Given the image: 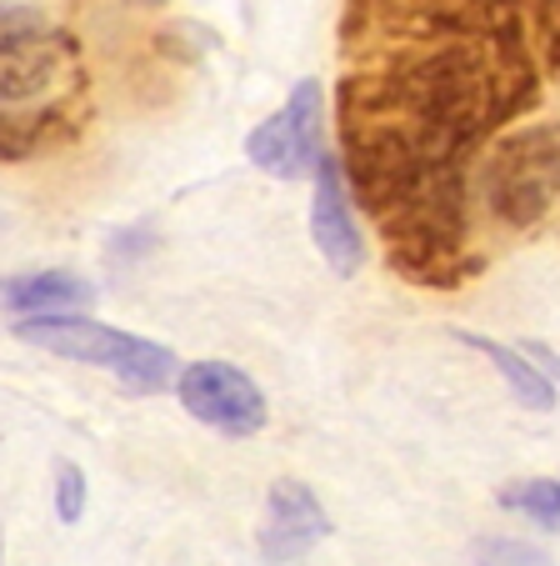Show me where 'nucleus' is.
Listing matches in <instances>:
<instances>
[{
	"label": "nucleus",
	"instance_id": "nucleus-4",
	"mask_svg": "<svg viewBox=\"0 0 560 566\" xmlns=\"http://www.w3.org/2000/svg\"><path fill=\"white\" fill-rule=\"evenodd\" d=\"M320 126H326L320 81H300L286 106L251 130L245 156H251L265 176H275V181H306L320 166Z\"/></svg>",
	"mask_w": 560,
	"mask_h": 566
},
{
	"label": "nucleus",
	"instance_id": "nucleus-3",
	"mask_svg": "<svg viewBox=\"0 0 560 566\" xmlns=\"http://www.w3.org/2000/svg\"><path fill=\"white\" fill-rule=\"evenodd\" d=\"M81 81V41L45 11L0 0V106L55 101Z\"/></svg>",
	"mask_w": 560,
	"mask_h": 566
},
{
	"label": "nucleus",
	"instance_id": "nucleus-9",
	"mask_svg": "<svg viewBox=\"0 0 560 566\" xmlns=\"http://www.w3.org/2000/svg\"><path fill=\"white\" fill-rule=\"evenodd\" d=\"M71 111L55 106V101H45L35 116H6V106H0V160L6 166H15V160H31L35 150L55 146V140L71 136Z\"/></svg>",
	"mask_w": 560,
	"mask_h": 566
},
{
	"label": "nucleus",
	"instance_id": "nucleus-11",
	"mask_svg": "<svg viewBox=\"0 0 560 566\" xmlns=\"http://www.w3.org/2000/svg\"><path fill=\"white\" fill-rule=\"evenodd\" d=\"M500 506L536 516L540 526H560V481H510L500 486Z\"/></svg>",
	"mask_w": 560,
	"mask_h": 566
},
{
	"label": "nucleus",
	"instance_id": "nucleus-12",
	"mask_svg": "<svg viewBox=\"0 0 560 566\" xmlns=\"http://www.w3.org/2000/svg\"><path fill=\"white\" fill-rule=\"evenodd\" d=\"M55 512H61V522H81L85 512V471L75 461L55 467Z\"/></svg>",
	"mask_w": 560,
	"mask_h": 566
},
{
	"label": "nucleus",
	"instance_id": "nucleus-13",
	"mask_svg": "<svg viewBox=\"0 0 560 566\" xmlns=\"http://www.w3.org/2000/svg\"><path fill=\"white\" fill-rule=\"evenodd\" d=\"M536 31H540L546 65L560 71V0H536Z\"/></svg>",
	"mask_w": 560,
	"mask_h": 566
},
{
	"label": "nucleus",
	"instance_id": "nucleus-14",
	"mask_svg": "<svg viewBox=\"0 0 560 566\" xmlns=\"http://www.w3.org/2000/svg\"><path fill=\"white\" fill-rule=\"evenodd\" d=\"M526 356H536V361L546 366L550 376H560V361H556V352H546V346H526Z\"/></svg>",
	"mask_w": 560,
	"mask_h": 566
},
{
	"label": "nucleus",
	"instance_id": "nucleus-2",
	"mask_svg": "<svg viewBox=\"0 0 560 566\" xmlns=\"http://www.w3.org/2000/svg\"><path fill=\"white\" fill-rule=\"evenodd\" d=\"M15 336H21L25 346H41V352H51V356H65V361L101 366V371H110L120 386H130V391H140V396L166 391L170 376H176L170 346L116 332V326H101V321L81 316V311L25 316L21 326H15Z\"/></svg>",
	"mask_w": 560,
	"mask_h": 566
},
{
	"label": "nucleus",
	"instance_id": "nucleus-6",
	"mask_svg": "<svg viewBox=\"0 0 560 566\" xmlns=\"http://www.w3.org/2000/svg\"><path fill=\"white\" fill-rule=\"evenodd\" d=\"M310 235H316V251L330 261L336 276H356L360 271V226L350 216L346 201V181H340V166L330 156H320L316 166V201H310Z\"/></svg>",
	"mask_w": 560,
	"mask_h": 566
},
{
	"label": "nucleus",
	"instance_id": "nucleus-10",
	"mask_svg": "<svg viewBox=\"0 0 560 566\" xmlns=\"http://www.w3.org/2000/svg\"><path fill=\"white\" fill-rule=\"evenodd\" d=\"M461 342L471 346V352H480L500 376H506V386H510L516 401H526V407H536V411L550 407V386L536 376V366L526 361V352H510V346L490 342V336H471V332H461Z\"/></svg>",
	"mask_w": 560,
	"mask_h": 566
},
{
	"label": "nucleus",
	"instance_id": "nucleus-5",
	"mask_svg": "<svg viewBox=\"0 0 560 566\" xmlns=\"http://www.w3.org/2000/svg\"><path fill=\"white\" fill-rule=\"evenodd\" d=\"M180 407L191 411L201 427L221 431V437H255L265 427V396L245 371L231 361H191L176 376Z\"/></svg>",
	"mask_w": 560,
	"mask_h": 566
},
{
	"label": "nucleus",
	"instance_id": "nucleus-1",
	"mask_svg": "<svg viewBox=\"0 0 560 566\" xmlns=\"http://www.w3.org/2000/svg\"><path fill=\"white\" fill-rule=\"evenodd\" d=\"M476 201L496 231H530L560 201V126H520L476 166Z\"/></svg>",
	"mask_w": 560,
	"mask_h": 566
},
{
	"label": "nucleus",
	"instance_id": "nucleus-8",
	"mask_svg": "<svg viewBox=\"0 0 560 566\" xmlns=\"http://www.w3.org/2000/svg\"><path fill=\"white\" fill-rule=\"evenodd\" d=\"M0 301L15 316H55V311H85L96 301V286L71 271H35V276H15L0 286Z\"/></svg>",
	"mask_w": 560,
	"mask_h": 566
},
{
	"label": "nucleus",
	"instance_id": "nucleus-7",
	"mask_svg": "<svg viewBox=\"0 0 560 566\" xmlns=\"http://www.w3.org/2000/svg\"><path fill=\"white\" fill-rule=\"evenodd\" d=\"M330 532L320 502L310 496V486L300 481H275L271 496H265V526H261V552L271 562H290V556H306L320 536Z\"/></svg>",
	"mask_w": 560,
	"mask_h": 566
}]
</instances>
